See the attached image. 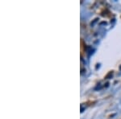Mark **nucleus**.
Segmentation results:
<instances>
[{
  "mask_svg": "<svg viewBox=\"0 0 121 119\" xmlns=\"http://www.w3.org/2000/svg\"><path fill=\"white\" fill-rule=\"evenodd\" d=\"M112 74H113L112 72H110V73H108V75H107V77H106V78H107V79H109V77H110L111 76H112Z\"/></svg>",
  "mask_w": 121,
  "mask_h": 119,
  "instance_id": "obj_1",
  "label": "nucleus"
},
{
  "mask_svg": "<svg viewBox=\"0 0 121 119\" xmlns=\"http://www.w3.org/2000/svg\"><path fill=\"white\" fill-rule=\"evenodd\" d=\"M120 69H121V66H120Z\"/></svg>",
  "mask_w": 121,
  "mask_h": 119,
  "instance_id": "obj_2",
  "label": "nucleus"
}]
</instances>
